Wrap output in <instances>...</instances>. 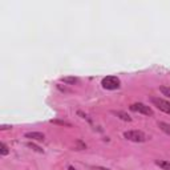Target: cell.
I'll return each instance as SVG.
<instances>
[{"label": "cell", "instance_id": "obj_1", "mask_svg": "<svg viewBox=\"0 0 170 170\" xmlns=\"http://www.w3.org/2000/svg\"><path fill=\"white\" fill-rule=\"evenodd\" d=\"M101 85L106 91H116V89L121 87V81H120L117 76H106V77L102 79Z\"/></svg>", "mask_w": 170, "mask_h": 170}, {"label": "cell", "instance_id": "obj_2", "mask_svg": "<svg viewBox=\"0 0 170 170\" xmlns=\"http://www.w3.org/2000/svg\"><path fill=\"white\" fill-rule=\"evenodd\" d=\"M124 137L132 142H145L147 140L146 134L141 130H128L124 133Z\"/></svg>", "mask_w": 170, "mask_h": 170}, {"label": "cell", "instance_id": "obj_3", "mask_svg": "<svg viewBox=\"0 0 170 170\" xmlns=\"http://www.w3.org/2000/svg\"><path fill=\"white\" fill-rule=\"evenodd\" d=\"M130 109L132 112H136V113H141V114H145V116H153L154 112L150 106H147L142 102H136V104H132L130 105Z\"/></svg>", "mask_w": 170, "mask_h": 170}, {"label": "cell", "instance_id": "obj_4", "mask_svg": "<svg viewBox=\"0 0 170 170\" xmlns=\"http://www.w3.org/2000/svg\"><path fill=\"white\" fill-rule=\"evenodd\" d=\"M150 101H151V104L154 106H157L161 112L170 114V102L169 101L164 100V98H159V97H151Z\"/></svg>", "mask_w": 170, "mask_h": 170}, {"label": "cell", "instance_id": "obj_5", "mask_svg": "<svg viewBox=\"0 0 170 170\" xmlns=\"http://www.w3.org/2000/svg\"><path fill=\"white\" fill-rule=\"evenodd\" d=\"M25 138H29V140H33V141H44L45 140V136H44V133L41 132H28L24 134Z\"/></svg>", "mask_w": 170, "mask_h": 170}, {"label": "cell", "instance_id": "obj_6", "mask_svg": "<svg viewBox=\"0 0 170 170\" xmlns=\"http://www.w3.org/2000/svg\"><path fill=\"white\" fill-rule=\"evenodd\" d=\"M112 113H113L114 116H117L118 118L124 120V121H128V122L132 121V117H130V116H129L128 113H125V112H121V110H113Z\"/></svg>", "mask_w": 170, "mask_h": 170}, {"label": "cell", "instance_id": "obj_7", "mask_svg": "<svg viewBox=\"0 0 170 170\" xmlns=\"http://www.w3.org/2000/svg\"><path fill=\"white\" fill-rule=\"evenodd\" d=\"M61 81L64 84H68V85H74L79 83V79L77 77H73V76H68V77H62Z\"/></svg>", "mask_w": 170, "mask_h": 170}, {"label": "cell", "instance_id": "obj_8", "mask_svg": "<svg viewBox=\"0 0 170 170\" xmlns=\"http://www.w3.org/2000/svg\"><path fill=\"white\" fill-rule=\"evenodd\" d=\"M155 165H157V166H159L162 170H170V162H169V161L157 159V161H155Z\"/></svg>", "mask_w": 170, "mask_h": 170}, {"label": "cell", "instance_id": "obj_9", "mask_svg": "<svg viewBox=\"0 0 170 170\" xmlns=\"http://www.w3.org/2000/svg\"><path fill=\"white\" fill-rule=\"evenodd\" d=\"M25 146H27V147H29V149H31V150H33V151H37V153H44V150L41 149V147L37 146V145H35L33 142H27Z\"/></svg>", "mask_w": 170, "mask_h": 170}, {"label": "cell", "instance_id": "obj_10", "mask_svg": "<svg viewBox=\"0 0 170 170\" xmlns=\"http://www.w3.org/2000/svg\"><path fill=\"white\" fill-rule=\"evenodd\" d=\"M10 154V147L4 142H0V155H8Z\"/></svg>", "mask_w": 170, "mask_h": 170}, {"label": "cell", "instance_id": "obj_11", "mask_svg": "<svg viewBox=\"0 0 170 170\" xmlns=\"http://www.w3.org/2000/svg\"><path fill=\"white\" fill-rule=\"evenodd\" d=\"M158 128L162 132H165L166 134H169V136H170V125L169 124H166V122H158Z\"/></svg>", "mask_w": 170, "mask_h": 170}, {"label": "cell", "instance_id": "obj_12", "mask_svg": "<svg viewBox=\"0 0 170 170\" xmlns=\"http://www.w3.org/2000/svg\"><path fill=\"white\" fill-rule=\"evenodd\" d=\"M51 122H52V124H56V125H61V126H68V128H72V124L68 122V121H61V120H52Z\"/></svg>", "mask_w": 170, "mask_h": 170}, {"label": "cell", "instance_id": "obj_13", "mask_svg": "<svg viewBox=\"0 0 170 170\" xmlns=\"http://www.w3.org/2000/svg\"><path fill=\"white\" fill-rule=\"evenodd\" d=\"M159 92L162 93L164 96L170 97V87H166V85H161V87H159Z\"/></svg>", "mask_w": 170, "mask_h": 170}, {"label": "cell", "instance_id": "obj_14", "mask_svg": "<svg viewBox=\"0 0 170 170\" xmlns=\"http://www.w3.org/2000/svg\"><path fill=\"white\" fill-rule=\"evenodd\" d=\"M91 170H110V169L104 168V166H92Z\"/></svg>", "mask_w": 170, "mask_h": 170}, {"label": "cell", "instance_id": "obj_15", "mask_svg": "<svg viewBox=\"0 0 170 170\" xmlns=\"http://www.w3.org/2000/svg\"><path fill=\"white\" fill-rule=\"evenodd\" d=\"M7 129H12L11 125H2L0 126V130H7Z\"/></svg>", "mask_w": 170, "mask_h": 170}, {"label": "cell", "instance_id": "obj_16", "mask_svg": "<svg viewBox=\"0 0 170 170\" xmlns=\"http://www.w3.org/2000/svg\"><path fill=\"white\" fill-rule=\"evenodd\" d=\"M68 170H76V169H74L73 166H69V168H68Z\"/></svg>", "mask_w": 170, "mask_h": 170}]
</instances>
